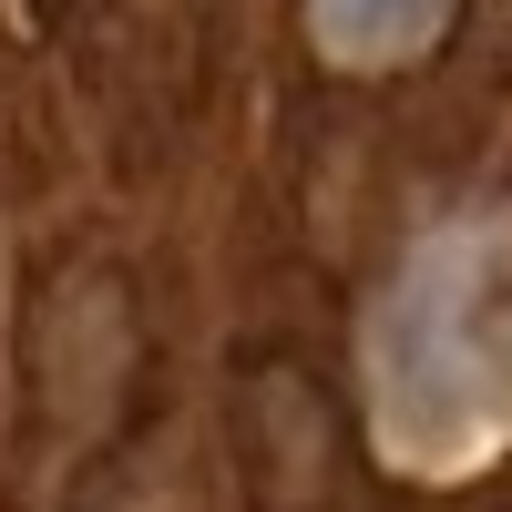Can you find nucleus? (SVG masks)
Masks as SVG:
<instances>
[{
  "label": "nucleus",
  "instance_id": "1",
  "mask_svg": "<svg viewBox=\"0 0 512 512\" xmlns=\"http://www.w3.org/2000/svg\"><path fill=\"white\" fill-rule=\"evenodd\" d=\"M308 21L338 62H400V52L431 41L441 0H308Z\"/></svg>",
  "mask_w": 512,
  "mask_h": 512
}]
</instances>
